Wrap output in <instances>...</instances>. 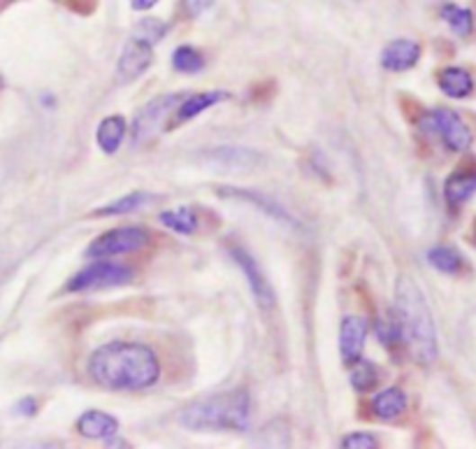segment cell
<instances>
[{"label": "cell", "instance_id": "11", "mask_svg": "<svg viewBox=\"0 0 476 449\" xmlns=\"http://www.w3.org/2000/svg\"><path fill=\"white\" fill-rule=\"evenodd\" d=\"M367 340V322L358 315H346L339 326V354L344 363H354L363 356Z\"/></svg>", "mask_w": 476, "mask_h": 449}, {"label": "cell", "instance_id": "4", "mask_svg": "<svg viewBox=\"0 0 476 449\" xmlns=\"http://www.w3.org/2000/svg\"><path fill=\"white\" fill-rule=\"evenodd\" d=\"M423 133H435L449 151H467L472 147V131L463 117L449 107H437L418 119Z\"/></svg>", "mask_w": 476, "mask_h": 449}, {"label": "cell", "instance_id": "22", "mask_svg": "<svg viewBox=\"0 0 476 449\" xmlns=\"http://www.w3.org/2000/svg\"><path fill=\"white\" fill-rule=\"evenodd\" d=\"M161 224L179 235H191L198 231V215L191 206H182L177 210L161 212Z\"/></svg>", "mask_w": 476, "mask_h": 449}, {"label": "cell", "instance_id": "24", "mask_svg": "<svg viewBox=\"0 0 476 449\" xmlns=\"http://www.w3.org/2000/svg\"><path fill=\"white\" fill-rule=\"evenodd\" d=\"M349 380H351V387H354L355 391L365 394V391H372V389L377 387L379 371H377V366L372 363V361L358 359V361H354V363H351Z\"/></svg>", "mask_w": 476, "mask_h": 449}, {"label": "cell", "instance_id": "6", "mask_svg": "<svg viewBox=\"0 0 476 449\" xmlns=\"http://www.w3.org/2000/svg\"><path fill=\"white\" fill-rule=\"evenodd\" d=\"M149 243V234L139 226H121L112 228L107 234L98 235L94 243L86 247V256L91 259H110L117 254H130L135 250H142Z\"/></svg>", "mask_w": 476, "mask_h": 449}, {"label": "cell", "instance_id": "30", "mask_svg": "<svg viewBox=\"0 0 476 449\" xmlns=\"http://www.w3.org/2000/svg\"><path fill=\"white\" fill-rule=\"evenodd\" d=\"M211 5H214V0H182V10L189 19H195V17H200V14H205Z\"/></svg>", "mask_w": 476, "mask_h": 449}, {"label": "cell", "instance_id": "10", "mask_svg": "<svg viewBox=\"0 0 476 449\" xmlns=\"http://www.w3.org/2000/svg\"><path fill=\"white\" fill-rule=\"evenodd\" d=\"M151 61H154V47L130 35L126 47H123L121 56H119V63H117L119 82L121 84L135 82L139 75H144V72L149 70Z\"/></svg>", "mask_w": 476, "mask_h": 449}, {"label": "cell", "instance_id": "1", "mask_svg": "<svg viewBox=\"0 0 476 449\" xmlns=\"http://www.w3.org/2000/svg\"><path fill=\"white\" fill-rule=\"evenodd\" d=\"M89 375L110 391H144L161 378L154 350L139 343H110L91 354Z\"/></svg>", "mask_w": 476, "mask_h": 449}, {"label": "cell", "instance_id": "13", "mask_svg": "<svg viewBox=\"0 0 476 449\" xmlns=\"http://www.w3.org/2000/svg\"><path fill=\"white\" fill-rule=\"evenodd\" d=\"M219 196H226V198H239V200H249L254 203L258 210L265 212L267 216H272L274 222L283 224V226H295V216L286 210L283 206H279L277 200H272L270 196L258 194V191H247V189H235V187H223V189L216 191Z\"/></svg>", "mask_w": 476, "mask_h": 449}, {"label": "cell", "instance_id": "7", "mask_svg": "<svg viewBox=\"0 0 476 449\" xmlns=\"http://www.w3.org/2000/svg\"><path fill=\"white\" fill-rule=\"evenodd\" d=\"M182 100H184L182 94H163L158 96V98L151 100L149 105H144L133 124L135 144L149 142L154 135L161 133L167 115H172V112L177 110V105Z\"/></svg>", "mask_w": 476, "mask_h": 449}, {"label": "cell", "instance_id": "33", "mask_svg": "<svg viewBox=\"0 0 476 449\" xmlns=\"http://www.w3.org/2000/svg\"><path fill=\"white\" fill-rule=\"evenodd\" d=\"M472 240H474L476 244V219H474V226H472Z\"/></svg>", "mask_w": 476, "mask_h": 449}, {"label": "cell", "instance_id": "16", "mask_svg": "<svg viewBox=\"0 0 476 449\" xmlns=\"http://www.w3.org/2000/svg\"><path fill=\"white\" fill-rule=\"evenodd\" d=\"M228 98H230L228 91H200V94L184 96V100L177 105V110H175V122L172 124L191 122L193 117H198L200 112H205L207 107L223 103Z\"/></svg>", "mask_w": 476, "mask_h": 449}, {"label": "cell", "instance_id": "14", "mask_svg": "<svg viewBox=\"0 0 476 449\" xmlns=\"http://www.w3.org/2000/svg\"><path fill=\"white\" fill-rule=\"evenodd\" d=\"M77 431L89 440H112L119 433V422L107 412L89 410L77 419Z\"/></svg>", "mask_w": 476, "mask_h": 449}, {"label": "cell", "instance_id": "25", "mask_svg": "<svg viewBox=\"0 0 476 449\" xmlns=\"http://www.w3.org/2000/svg\"><path fill=\"white\" fill-rule=\"evenodd\" d=\"M172 68L177 72H184V75H195L205 68V56L189 45L177 47L172 54Z\"/></svg>", "mask_w": 476, "mask_h": 449}, {"label": "cell", "instance_id": "3", "mask_svg": "<svg viewBox=\"0 0 476 449\" xmlns=\"http://www.w3.org/2000/svg\"><path fill=\"white\" fill-rule=\"evenodd\" d=\"M179 422L191 431H247L251 422V399L244 389L200 399L184 408Z\"/></svg>", "mask_w": 476, "mask_h": 449}, {"label": "cell", "instance_id": "15", "mask_svg": "<svg viewBox=\"0 0 476 449\" xmlns=\"http://www.w3.org/2000/svg\"><path fill=\"white\" fill-rule=\"evenodd\" d=\"M437 87L442 89L444 96L463 100L474 91V78H472V72L465 70V68L449 66L437 72Z\"/></svg>", "mask_w": 476, "mask_h": 449}, {"label": "cell", "instance_id": "12", "mask_svg": "<svg viewBox=\"0 0 476 449\" xmlns=\"http://www.w3.org/2000/svg\"><path fill=\"white\" fill-rule=\"evenodd\" d=\"M421 45L416 40L400 38L388 42L382 54V66L391 72L411 70L416 63L421 61Z\"/></svg>", "mask_w": 476, "mask_h": 449}, {"label": "cell", "instance_id": "26", "mask_svg": "<svg viewBox=\"0 0 476 449\" xmlns=\"http://www.w3.org/2000/svg\"><path fill=\"white\" fill-rule=\"evenodd\" d=\"M377 338L383 347H388V350L395 352L398 347H402V333H400V324H398V316H395V310L388 316H382L377 322Z\"/></svg>", "mask_w": 476, "mask_h": 449}, {"label": "cell", "instance_id": "17", "mask_svg": "<svg viewBox=\"0 0 476 449\" xmlns=\"http://www.w3.org/2000/svg\"><path fill=\"white\" fill-rule=\"evenodd\" d=\"M407 405H409V400H407V394L402 389L388 387L372 399L370 408L374 417H379L383 422H393L400 415H405Z\"/></svg>", "mask_w": 476, "mask_h": 449}, {"label": "cell", "instance_id": "28", "mask_svg": "<svg viewBox=\"0 0 476 449\" xmlns=\"http://www.w3.org/2000/svg\"><path fill=\"white\" fill-rule=\"evenodd\" d=\"M342 444L349 449H374L379 443L372 433H351L342 440Z\"/></svg>", "mask_w": 476, "mask_h": 449}, {"label": "cell", "instance_id": "34", "mask_svg": "<svg viewBox=\"0 0 476 449\" xmlns=\"http://www.w3.org/2000/svg\"><path fill=\"white\" fill-rule=\"evenodd\" d=\"M0 89H3V78H0Z\"/></svg>", "mask_w": 476, "mask_h": 449}, {"label": "cell", "instance_id": "32", "mask_svg": "<svg viewBox=\"0 0 476 449\" xmlns=\"http://www.w3.org/2000/svg\"><path fill=\"white\" fill-rule=\"evenodd\" d=\"M130 5H133L135 12H147L154 5H158V0H130Z\"/></svg>", "mask_w": 476, "mask_h": 449}, {"label": "cell", "instance_id": "20", "mask_svg": "<svg viewBox=\"0 0 476 449\" xmlns=\"http://www.w3.org/2000/svg\"><path fill=\"white\" fill-rule=\"evenodd\" d=\"M123 138H126V119L107 117L100 122L95 140H98V147L105 151V154H114V151L121 147Z\"/></svg>", "mask_w": 476, "mask_h": 449}, {"label": "cell", "instance_id": "29", "mask_svg": "<svg viewBox=\"0 0 476 449\" xmlns=\"http://www.w3.org/2000/svg\"><path fill=\"white\" fill-rule=\"evenodd\" d=\"M58 5L67 7L75 14H82V17H89L94 14L95 7H98V0H56Z\"/></svg>", "mask_w": 476, "mask_h": 449}, {"label": "cell", "instance_id": "5", "mask_svg": "<svg viewBox=\"0 0 476 449\" xmlns=\"http://www.w3.org/2000/svg\"><path fill=\"white\" fill-rule=\"evenodd\" d=\"M133 272L130 268L121 266V263H114V261H95L89 263L86 268L72 275L70 282L66 284V291H94V289H112V287H121V284L130 282Z\"/></svg>", "mask_w": 476, "mask_h": 449}, {"label": "cell", "instance_id": "9", "mask_svg": "<svg viewBox=\"0 0 476 449\" xmlns=\"http://www.w3.org/2000/svg\"><path fill=\"white\" fill-rule=\"evenodd\" d=\"M476 196V159L470 156L444 179V200L451 210H460Z\"/></svg>", "mask_w": 476, "mask_h": 449}, {"label": "cell", "instance_id": "19", "mask_svg": "<svg viewBox=\"0 0 476 449\" xmlns=\"http://www.w3.org/2000/svg\"><path fill=\"white\" fill-rule=\"evenodd\" d=\"M205 161L226 168H254L263 161V156L258 151L242 150V147H219V150L207 151Z\"/></svg>", "mask_w": 476, "mask_h": 449}, {"label": "cell", "instance_id": "31", "mask_svg": "<svg viewBox=\"0 0 476 449\" xmlns=\"http://www.w3.org/2000/svg\"><path fill=\"white\" fill-rule=\"evenodd\" d=\"M35 412H38V400L23 399V400H19V403H17V415L33 417Z\"/></svg>", "mask_w": 476, "mask_h": 449}, {"label": "cell", "instance_id": "21", "mask_svg": "<svg viewBox=\"0 0 476 449\" xmlns=\"http://www.w3.org/2000/svg\"><path fill=\"white\" fill-rule=\"evenodd\" d=\"M439 17L446 22V26H449L458 38H467V35H472V31H474V14H472V10H467V7H460L455 5V3H444V5L439 7Z\"/></svg>", "mask_w": 476, "mask_h": 449}, {"label": "cell", "instance_id": "2", "mask_svg": "<svg viewBox=\"0 0 476 449\" xmlns=\"http://www.w3.org/2000/svg\"><path fill=\"white\" fill-rule=\"evenodd\" d=\"M395 316L402 333V344L411 359L421 366L435 363L439 354L437 328L423 289L409 275H402L395 284Z\"/></svg>", "mask_w": 476, "mask_h": 449}, {"label": "cell", "instance_id": "23", "mask_svg": "<svg viewBox=\"0 0 476 449\" xmlns=\"http://www.w3.org/2000/svg\"><path fill=\"white\" fill-rule=\"evenodd\" d=\"M154 198L151 194H147V191H133V194L123 196V198H117L112 200V203H107V206L98 207V210L94 212L95 216H117V215H128V212H135L139 210L142 206H147L149 200Z\"/></svg>", "mask_w": 476, "mask_h": 449}, {"label": "cell", "instance_id": "8", "mask_svg": "<svg viewBox=\"0 0 476 449\" xmlns=\"http://www.w3.org/2000/svg\"><path fill=\"white\" fill-rule=\"evenodd\" d=\"M228 254H230V259L238 263L239 270L244 272V278H247V282H249L251 294H254L256 303H258L263 310H270V307H274V303H277V296H274V289H272V284L267 282L265 272H263L261 266H258V261H256L254 256L249 254V252L244 250V247H239V244H230V247H228Z\"/></svg>", "mask_w": 476, "mask_h": 449}, {"label": "cell", "instance_id": "18", "mask_svg": "<svg viewBox=\"0 0 476 449\" xmlns=\"http://www.w3.org/2000/svg\"><path fill=\"white\" fill-rule=\"evenodd\" d=\"M427 263H430L435 270L444 272V275H454V278L467 272V259L460 254L455 247H451V244H437V247H432V250L427 252Z\"/></svg>", "mask_w": 476, "mask_h": 449}, {"label": "cell", "instance_id": "27", "mask_svg": "<svg viewBox=\"0 0 476 449\" xmlns=\"http://www.w3.org/2000/svg\"><path fill=\"white\" fill-rule=\"evenodd\" d=\"M167 33V23L161 22V19H156V17H147L142 19V22L138 23V26L133 28V38L142 40V42H147V45H158L163 38H166Z\"/></svg>", "mask_w": 476, "mask_h": 449}]
</instances>
